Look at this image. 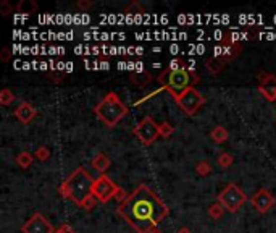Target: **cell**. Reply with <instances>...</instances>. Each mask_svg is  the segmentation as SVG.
<instances>
[{
    "label": "cell",
    "instance_id": "1",
    "mask_svg": "<svg viewBox=\"0 0 276 233\" xmlns=\"http://www.w3.org/2000/svg\"><path fill=\"white\" fill-rule=\"evenodd\" d=\"M116 212L138 233H150L170 214L168 206L147 185H139L116 207Z\"/></svg>",
    "mask_w": 276,
    "mask_h": 233
},
{
    "label": "cell",
    "instance_id": "2",
    "mask_svg": "<svg viewBox=\"0 0 276 233\" xmlns=\"http://www.w3.org/2000/svg\"><path fill=\"white\" fill-rule=\"evenodd\" d=\"M94 178L88 174V170L84 167H78L76 170H73L70 176L60 185L58 191L63 198L71 199L75 204L84 207V204L88 202L92 196V188H94Z\"/></svg>",
    "mask_w": 276,
    "mask_h": 233
},
{
    "label": "cell",
    "instance_id": "3",
    "mask_svg": "<svg viewBox=\"0 0 276 233\" xmlns=\"http://www.w3.org/2000/svg\"><path fill=\"white\" fill-rule=\"evenodd\" d=\"M158 83H160L168 93L176 97L183 94L184 91L192 88L195 83H199V76L195 73H191L189 70H165L158 76Z\"/></svg>",
    "mask_w": 276,
    "mask_h": 233
},
{
    "label": "cell",
    "instance_id": "4",
    "mask_svg": "<svg viewBox=\"0 0 276 233\" xmlns=\"http://www.w3.org/2000/svg\"><path fill=\"white\" fill-rule=\"evenodd\" d=\"M94 112L107 126H116L123 120V116L128 114V107L123 104L116 93H108L94 107Z\"/></svg>",
    "mask_w": 276,
    "mask_h": 233
},
{
    "label": "cell",
    "instance_id": "5",
    "mask_svg": "<svg viewBox=\"0 0 276 233\" xmlns=\"http://www.w3.org/2000/svg\"><path fill=\"white\" fill-rule=\"evenodd\" d=\"M245 201H247V196L244 194V191L236 183H228L223 188V191L218 194V202L228 212H237Z\"/></svg>",
    "mask_w": 276,
    "mask_h": 233
},
{
    "label": "cell",
    "instance_id": "6",
    "mask_svg": "<svg viewBox=\"0 0 276 233\" xmlns=\"http://www.w3.org/2000/svg\"><path fill=\"white\" fill-rule=\"evenodd\" d=\"M175 99H176L178 107H180L183 112L186 115H189V116H192L194 114H197L199 109L205 104L204 96H202L199 91L194 88V86H192V88L186 89L183 94L176 96Z\"/></svg>",
    "mask_w": 276,
    "mask_h": 233
},
{
    "label": "cell",
    "instance_id": "7",
    "mask_svg": "<svg viewBox=\"0 0 276 233\" xmlns=\"http://www.w3.org/2000/svg\"><path fill=\"white\" fill-rule=\"evenodd\" d=\"M134 134L139 138V141L145 146H150L155 143V139L160 136V125L155 123L152 116H145L134 126Z\"/></svg>",
    "mask_w": 276,
    "mask_h": 233
},
{
    "label": "cell",
    "instance_id": "8",
    "mask_svg": "<svg viewBox=\"0 0 276 233\" xmlns=\"http://www.w3.org/2000/svg\"><path fill=\"white\" fill-rule=\"evenodd\" d=\"M118 185L110 178L108 175H100L99 178H95L94 181V188H92V194L94 198L100 202H108L110 199H113L116 196V191H118Z\"/></svg>",
    "mask_w": 276,
    "mask_h": 233
},
{
    "label": "cell",
    "instance_id": "9",
    "mask_svg": "<svg viewBox=\"0 0 276 233\" xmlns=\"http://www.w3.org/2000/svg\"><path fill=\"white\" fill-rule=\"evenodd\" d=\"M23 233H55L52 224L42 216L41 212H36L26 220V224L21 225Z\"/></svg>",
    "mask_w": 276,
    "mask_h": 233
},
{
    "label": "cell",
    "instance_id": "10",
    "mask_svg": "<svg viewBox=\"0 0 276 233\" xmlns=\"http://www.w3.org/2000/svg\"><path fill=\"white\" fill-rule=\"evenodd\" d=\"M250 202H252L254 209L259 214H267L276 204V198L267 188H260L259 191L250 198Z\"/></svg>",
    "mask_w": 276,
    "mask_h": 233
},
{
    "label": "cell",
    "instance_id": "11",
    "mask_svg": "<svg viewBox=\"0 0 276 233\" xmlns=\"http://www.w3.org/2000/svg\"><path fill=\"white\" fill-rule=\"evenodd\" d=\"M259 91L267 97L268 101H276V76L270 75L267 71L259 73Z\"/></svg>",
    "mask_w": 276,
    "mask_h": 233
},
{
    "label": "cell",
    "instance_id": "12",
    "mask_svg": "<svg viewBox=\"0 0 276 233\" xmlns=\"http://www.w3.org/2000/svg\"><path fill=\"white\" fill-rule=\"evenodd\" d=\"M38 115V110H36L29 102H21L20 106L15 109V116L21 123L28 125L34 120V116Z\"/></svg>",
    "mask_w": 276,
    "mask_h": 233
},
{
    "label": "cell",
    "instance_id": "13",
    "mask_svg": "<svg viewBox=\"0 0 276 233\" xmlns=\"http://www.w3.org/2000/svg\"><path fill=\"white\" fill-rule=\"evenodd\" d=\"M110 164H112V161H110V157L107 154H103V152H100V154H97L94 159H92V167L99 172L100 175L105 174L107 169L110 167Z\"/></svg>",
    "mask_w": 276,
    "mask_h": 233
},
{
    "label": "cell",
    "instance_id": "14",
    "mask_svg": "<svg viewBox=\"0 0 276 233\" xmlns=\"http://www.w3.org/2000/svg\"><path fill=\"white\" fill-rule=\"evenodd\" d=\"M15 10L18 11V13L29 15V13H33V11L38 10V3H36L34 0H20Z\"/></svg>",
    "mask_w": 276,
    "mask_h": 233
},
{
    "label": "cell",
    "instance_id": "15",
    "mask_svg": "<svg viewBox=\"0 0 276 233\" xmlns=\"http://www.w3.org/2000/svg\"><path fill=\"white\" fill-rule=\"evenodd\" d=\"M226 65H228V62L222 57H212L210 60H207V68L210 70L213 75H217V73L222 71Z\"/></svg>",
    "mask_w": 276,
    "mask_h": 233
},
{
    "label": "cell",
    "instance_id": "16",
    "mask_svg": "<svg viewBox=\"0 0 276 233\" xmlns=\"http://www.w3.org/2000/svg\"><path fill=\"white\" fill-rule=\"evenodd\" d=\"M131 81L136 84L138 88H145V86L152 81V75L142 70V71H139V73H134V75L131 76Z\"/></svg>",
    "mask_w": 276,
    "mask_h": 233
},
{
    "label": "cell",
    "instance_id": "17",
    "mask_svg": "<svg viewBox=\"0 0 276 233\" xmlns=\"http://www.w3.org/2000/svg\"><path fill=\"white\" fill-rule=\"evenodd\" d=\"M228 136H230V133H228V130H226L225 126H215L213 130H212V133H210V138L215 141V143H225L226 139H228Z\"/></svg>",
    "mask_w": 276,
    "mask_h": 233
},
{
    "label": "cell",
    "instance_id": "18",
    "mask_svg": "<svg viewBox=\"0 0 276 233\" xmlns=\"http://www.w3.org/2000/svg\"><path fill=\"white\" fill-rule=\"evenodd\" d=\"M33 161H34V154H31L28 151H23L16 156V164H18V167H21V169H28L29 165L33 164Z\"/></svg>",
    "mask_w": 276,
    "mask_h": 233
},
{
    "label": "cell",
    "instance_id": "19",
    "mask_svg": "<svg viewBox=\"0 0 276 233\" xmlns=\"http://www.w3.org/2000/svg\"><path fill=\"white\" fill-rule=\"evenodd\" d=\"M13 101H15V94L11 89L3 88L0 91V104H2V106H10V104H13Z\"/></svg>",
    "mask_w": 276,
    "mask_h": 233
},
{
    "label": "cell",
    "instance_id": "20",
    "mask_svg": "<svg viewBox=\"0 0 276 233\" xmlns=\"http://www.w3.org/2000/svg\"><path fill=\"white\" fill-rule=\"evenodd\" d=\"M225 211L226 209L220 204V202H215V204H212L210 207H208V216H210L212 219H220V217H223Z\"/></svg>",
    "mask_w": 276,
    "mask_h": 233
},
{
    "label": "cell",
    "instance_id": "21",
    "mask_svg": "<svg viewBox=\"0 0 276 233\" xmlns=\"http://www.w3.org/2000/svg\"><path fill=\"white\" fill-rule=\"evenodd\" d=\"M195 172L200 175V176H207L212 174V164L207 162V161H200L195 165Z\"/></svg>",
    "mask_w": 276,
    "mask_h": 233
},
{
    "label": "cell",
    "instance_id": "22",
    "mask_svg": "<svg viewBox=\"0 0 276 233\" xmlns=\"http://www.w3.org/2000/svg\"><path fill=\"white\" fill-rule=\"evenodd\" d=\"M232 162H234V157H232L230 152H223V154H220V157L217 159V164L222 169H228Z\"/></svg>",
    "mask_w": 276,
    "mask_h": 233
},
{
    "label": "cell",
    "instance_id": "23",
    "mask_svg": "<svg viewBox=\"0 0 276 233\" xmlns=\"http://www.w3.org/2000/svg\"><path fill=\"white\" fill-rule=\"evenodd\" d=\"M34 157L39 159V161H42V162H46L47 159L50 157V151H48V148H46V146H41V148L36 149Z\"/></svg>",
    "mask_w": 276,
    "mask_h": 233
},
{
    "label": "cell",
    "instance_id": "24",
    "mask_svg": "<svg viewBox=\"0 0 276 233\" xmlns=\"http://www.w3.org/2000/svg\"><path fill=\"white\" fill-rule=\"evenodd\" d=\"M173 131H175V128H173V125H170L168 121H163V123H160V136L168 138V136L173 134Z\"/></svg>",
    "mask_w": 276,
    "mask_h": 233
},
{
    "label": "cell",
    "instance_id": "25",
    "mask_svg": "<svg viewBox=\"0 0 276 233\" xmlns=\"http://www.w3.org/2000/svg\"><path fill=\"white\" fill-rule=\"evenodd\" d=\"M55 233H76V232H75V229H73L71 225L63 224V225H60L57 230H55Z\"/></svg>",
    "mask_w": 276,
    "mask_h": 233
},
{
    "label": "cell",
    "instance_id": "26",
    "mask_svg": "<svg viewBox=\"0 0 276 233\" xmlns=\"http://www.w3.org/2000/svg\"><path fill=\"white\" fill-rule=\"evenodd\" d=\"M183 68H184L183 62H181V60H178V58L171 60L170 65H168V70H183Z\"/></svg>",
    "mask_w": 276,
    "mask_h": 233
},
{
    "label": "cell",
    "instance_id": "27",
    "mask_svg": "<svg viewBox=\"0 0 276 233\" xmlns=\"http://www.w3.org/2000/svg\"><path fill=\"white\" fill-rule=\"evenodd\" d=\"M11 11V7H10V3L7 2V0H3L2 2V7H0V13H2L3 16H7L8 13Z\"/></svg>",
    "mask_w": 276,
    "mask_h": 233
},
{
    "label": "cell",
    "instance_id": "28",
    "mask_svg": "<svg viewBox=\"0 0 276 233\" xmlns=\"http://www.w3.org/2000/svg\"><path fill=\"white\" fill-rule=\"evenodd\" d=\"M76 5H78V8L86 10V8H91L92 7V2H89V0H78Z\"/></svg>",
    "mask_w": 276,
    "mask_h": 233
},
{
    "label": "cell",
    "instance_id": "29",
    "mask_svg": "<svg viewBox=\"0 0 276 233\" xmlns=\"http://www.w3.org/2000/svg\"><path fill=\"white\" fill-rule=\"evenodd\" d=\"M8 58H10L8 47H3V49H2V52H0V60H2V62H8Z\"/></svg>",
    "mask_w": 276,
    "mask_h": 233
},
{
    "label": "cell",
    "instance_id": "30",
    "mask_svg": "<svg viewBox=\"0 0 276 233\" xmlns=\"http://www.w3.org/2000/svg\"><path fill=\"white\" fill-rule=\"evenodd\" d=\"M176 233H192L191 230H189L187 229V227H183V229H180V230H178Z\"/></svg>",
    "mask_w": 276,
    "mask_h": 233
},
{
    "label": "cell",
    "instance_id": "31",
    "mask_svg": "<svg viewBox=\"0 0 276 233\" xmlns=\"http://www.w3.org/2000/svg\"><path fill=\"white\" fill-rule=\"evenodd\" d=\"M150 233H163V232H162L160 229H158V227H155V229H153V230H152Z\"/></svg>",
    "mask_w": 276,
    "mask_h": 233
}]
</instances>
